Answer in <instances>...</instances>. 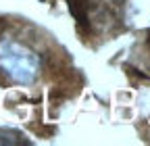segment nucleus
Segmentation results:
<instances>
[{"mask_svg":"<svg viewBox=\"0 0 150 146\" xmlns=\"http://www.w3.org/2000/svg\"><path fill=\"white\" fill-rule=\"evenodd\" d=\"M75 19L77 33L86 46L98 48L127 29V0H65Z\"/></svg>","mask_w":150,"mask_h":146,"instance_id":"2","label":"nucleus"},{"mask_svg":"<svg viewBox=\"0 0 150 146\" xmlns=\"http://www.w3.org/2000/svg\"><path fill=\"white\" fill-rule=\"evenodd\" d=\"M67 50L29 19L0 15V88L38 90L71 84Z\"/></svg>","mask_w":150,"mask_h":146,"instance_id":"1","label":"nucleus"}]
</instances>
